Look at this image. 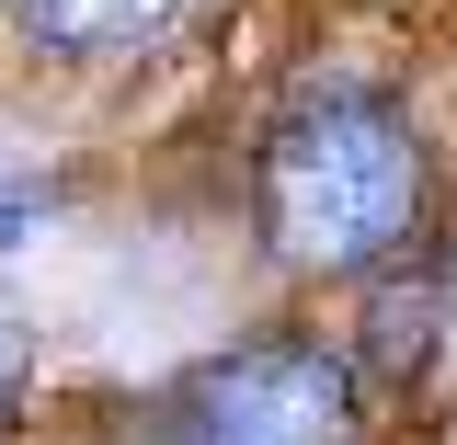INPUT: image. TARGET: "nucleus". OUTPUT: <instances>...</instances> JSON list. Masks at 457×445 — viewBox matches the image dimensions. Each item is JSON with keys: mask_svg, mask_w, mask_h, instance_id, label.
Returning a JSON list of instances; mask_svg holds the SVG:
<instances>
[{"mask_svg": "<svg viewBox=\"0 0 457 445\" xmlns=\"http://www.w3.org/2000/svg\"><path fill=\"white\" fill-rule=\"evenodd\" d=\"M252 218H263V251L286 275H320V285L332 275H378L400 251H423V228H435V149L366 80L309 92L263 137Z\"/></svg>", "mask_w": 457, "mask_h": 445, "instance_id": "1", "label": "nucleus"}, {"mask_svg": "<svg viewBox=\"0 0 457 445\" xmlns=\"http://www.w3.org/2000/svg\"><path fill=\"white\" fill-rule=\"evenodd\" d=\"M137 445H366V377L320 332H252L183 366Z\"/></svg>", "mask_w": 457, "mask_h": 445, "instance_id": "2", "label": "nucleus"}, {"mask_svg": "<svg viewBox=\"0 0 457 445\" xmlns=\"http://www.w3.org/2000/svg\"><path fill=\"white\" fill-rule=\"evenodd\" d=\"M446 297H457V275H446V251L423 240V263L400 251V263H378L366 275V366L378 377H423L435 354H446Z\"/></svg>", "mask_w": 457, "mask_h": 445, "instance_id": "3", "label": "nucleus"}, {"mask_svg": "<svg viewBox=\"0 0 457 445\" xmlns=\"http://www.w3.org/2000/svg\"><path fill=\"white\" fill-rule=\"evenodd\" d=\"M12 23H23V46H46V57H126L149 35H171L183 0H12Z\"/></svg>", "mask_w": 457, "mask_h": 445, "instance_id": "4", "label": "nucleus"}, {"mask_svg": "<svg viewBox=\"0 0 457 445\" xmlns=\"http://www.w3.org/2000/svg\"><path fill=\"white\" fill-rule=\"evenodd\" d=\"M23 389H35V332L0 309V434H12V411H23Z\"/></svg>", "mask_w": 457, "mask_h": 445, "instance_id": "5", "label": "nucleus"}, {"mask_svg": "<svg viewBox=\"0 0 457 445\" xmlns=\"http://www.w3.org/2000/svg\"><path fill=\"white\" fill-rule=\"evenodd\" d=\"M0 12H12V0H0Z\"/></svg>", "mask_w": 457, "mask_h": 445, "instance_id": "6", "label": "nucleus"}]
</instances>
